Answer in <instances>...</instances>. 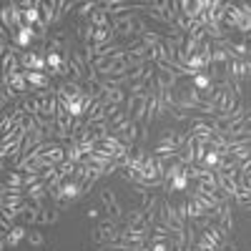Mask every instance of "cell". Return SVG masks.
Masks as SVG:
<instances>
[{
	"mask_svg": "<svg viewBox=\"0 0 251 251\" xmlns=\"http://www.w3.org/2000/svg\"><path fill=\"white\" fill-rule=\"evenodd\" d=\"M116 38H123V40H136L141 35V18L136 13H126L121 18H113V23H111Z\"/></svg>",
	"mask_w": 251,
	"mask_h": 251,
	"instance_id": "cell-1",
	"label": "cell"
},
{
	"mask_svg": "<svg viewBox=\"0 0 251 251\" xmlns=\"http://www.w3.org/2000/svg\"><path fill=\"white\" fill-rule=\"evenodd\" d=\"M158 224L166 226L171 234H178V231H183V228H188V224L178 214V208L171 201H166V199L161 201V208H158Z\"/></svg>",
	"mask_w": 251,
	"mask_h": 251,
	"instance_id": "cell-2",
	"label": "cell"
},
{
	"mask_svg": "<svg viewBox=\"0 0 251 251\" xmlns=\"http://www.w3.org/2000/svg\"><path fill=\"white\" fill-rule=\"evenodd\" d=\"M121 231H123L121 224H98V228L93 231V241L100 246L116 244V241H121Z\"/></svg>",
	"mask_w": 251,
	"mask_h": 251,
	"instance_id": "cell-3",
	"label": "cell"
},
{
	"mask_svg": "<svg viewBox=\"0 0 251 251\" xmlns=\"http://www.w3.org/2000/svg\"><path fill=\"white\" fill-rule=\"evenodd\" d=\"M100 203H103V208H106V211H108L113 219L123 221V216H126V208L121 206L118 196L111 191V188H100Z\"/></svg>",
	"mask_w": 251,
	"mask_h": 251,
	"instance_id": "cell-4",
	"label": "cell"
},
{
	"mask_svg": "<svg viewBox=\"0 0 251 251\" xmlns=\"http://www.w3.org/2000/svg\"><path fill=\"white\" fill-rule=\"evenodd\" d=\"M20 66H23V71H40V73H46L48 71V60L43 55H38L35 50H23V53H20Z\"/></svg>",
	"mask_w": 251,
	"mask_h": 251,
	"instance_id": "cell-5",
	"label": "cell"
},
{
	"mask_svg": "<svg viewBox=\"0 0 251 251\" xmlns=\"http://www.w3.org/2000/svg\"><path fill=\"white\" fill-rule=\"evenodd\" d=\"M60 196H63V203H73L83 196V183L78 178H66L60 183Z\"/></svg>",
	"mask_w": 251,
	"mask_h": 251,
	"instance_id": "cell-6",
	"label": "cell"
},
{
	"mask_svg": "<svg viewBox=\"0 0 251 251\" xmlns=\"http://www.w3.org/2000/svg\"><path fill=\"white\" fill-rule=\"evenodd\" d=\"M35 43H38V35H35V28H33V25H23V28H18V33L13 35V46H18V48L30 50Z\"/></svg>",
	"mask_w": 251,
	"mask_h": 251,
	"instance_id": "cell-7",
	"label": "cell"
},
{
	"mask_svg": "<svg viewBox=\"0 0 251 251\" xmlns=\"http://www.w3.org/2000/svg\"><path fill=\"white\" fill-rule=\"evenodd\" d=\"M60 5H63L60 0H50V3H40V13H43V20H46L48 25H58L60 20L66 18V15H63V10H60Z\"/></svg>",
	"mask_w": 251,
	"mask_h": 251,
	"instance_id": "cell-8",
	"label": "cell"
},
{
	"mask_svg": "<svg viewBox=\"0 0 251 251\" xmlns=\"http://www.w3.org/2000/svg\"><path fill=\"white\" fill-rule=\"evenodd\" d=\"M28 231H30V228L25 226V224H15L13 226V231L8 234V236H0V246H3V249H15L20 241H23V239H28Z\"/></svg>",
	"mask_w": 251,
	"mask_h": 251,
	"instance_id": "cell-9",
	"label": "cell"
},
{
	"mask_svg": "<svg viewBox=\"0 0 251 251\" xmlns=\"http://www.w3.org/2000/svg\"><path fill=\"white\" fill-rule=\"evenodd\" d=\"M23 75H25V80H28L30 91H46V88H53L48 73H40V71H23Z\"/></svg>",
	"mask_w": 251,
	"mask_h": 251,
	"instance_id": "cell-10",
	"label": "cell"
},
{
	"mask_svg": "<svg viewBox=\"0 0 251 251\" xmlns=\"http://www.w3.org/2000/svg\"><path fill=\"white\" fill-rule=\"evenodd\" d=\"M3 83H8V86H10L15 93H20V96H28V91H30L23 71H20V73H10V75H3Z\"/></svg>",
	"mask_w": 251,
	"mask_h": 251,
	"instance_id": "cell-11",
	"label": "cell"
},
{
	"mask_svg": "<svg viewBox=\"0 0 251 251\" xmlns=\"http://www.w3.org/2000/svg\"><path fill=\"white\" fill-rule=\"evenodd\" d=\"M25 196H28V201L35 203V206H46L43 201H46V196H48V183H46V181H40V183L25 188Z\"/></svg>",
	"mask_w": 251,
	"mask_h": 251,
	"instance_id": "cell-12",
	"label": "cell"
},
{
	"mask_svg": "<svg viewBox=\"0 0 251 251\" xmlns=\"http://www.w3.org/2000/svg\"><path fill=\"white\" fill-rule=\"evenodd\" d=\"M75 35L80 38V43L86 46V43H93V33H96V28L91 25V20H83V23H78L75 28Z\"/></svg>",
	"mask_w": 251,
	"mask_h": 251,
	"instance_id": "cell-13",
	"label": "cell"
},
{
	"mask_svg": "<svg viewBox=\"0 0 251 251\" xmlns=\"http://www.w3.org/2000/svg\"><path fill=\"white\" fill-rule=\"evenodd\" d=\"M191 86H194L199 93H203V91L216 88V83L211 80V75H208V73H199V75H194V78H191Z\"/></svg>",
	"mask_w": 251,
	"mask_h": 251,
	"instance_id": "cell-14",
	"label": "cell"
},
{
	"mask_svg": "<svg viewBox=\"0 0 251 251\" xmlns=\"http://www.w3.org/2000/svg\"><path fill=\"white\" fill-rule=\"evenodd\" d=\"M88 20H91V25H93V28H108V25H111V15L103 10V8H98Z\"/></svg>",
	"mask_w": 251,
	"mask_h": 251,
	"instance_id": "cell-15",
	"label": "cell"
},
{
	"mask_svg": "<svg viewBox=\"0 0 251 251\" xmlns=\"http://www.w3.org/2000/svg\"><path fill=\"white\" fill-rule=\"evenodd\" d=\"M33 249H43L46 246V236H43V231H38V228H33L30 226V231H28V239H25Z\"/></svg>",
	"mask_w": 251,
	"mask_h": 251,
	"instance_id": "cell-16",
	"label": "cell"
},
{
	"mask_svg": "<svg viewBox=\"0 0 251 251\" xmlns=\"http://www.w3.org/2000/svg\"><path fill=\"white\" fill-rule=\"evenodd\" d=\"M5 186H15V188H25V174L20 171H10L5 176Z\"/></svg>",
	"mask_w": 251,
	"mask_h": 251,
	"instance_id": "cell-17",
	"label": "cell"
},
{
	"mask_svg": "<svg viewBox=\"0 0 251 251\" xmlns=\"http://www.w3.org/2000/svg\"><path fill=\"white\" fill-rule=\"evenodd\" d=\"M0 18H3V28L15 35V23H13V15H10V3L3 5V10H0Z\"/></svg>",
	"mask_w": 251,
	"mask_h": 251,
	"instance_id": "cell-18",
	"label": "cell"
},
{
	"mask_svg": "<svg viewBox=\"0 0 251 251\" xmlns=\"http://www.w3.org/2000/svg\"><path fill=\"white\" fill-rule=\"evenodd\" d=\"M28 203V196H3V208H20Z\"/></svg>",
	"mask_w": 251,
	"mask_h": 251,
	"instance_id": "cell-19",
	"label": "cell"
},
{
	"mask_svg": "<svg viewBox=\"0 0 251 251\" xmlns=\"http://www.w3.org/2000/svg\"><path fill=\"white\" fill-rule=\"evenodd\" d=\"M20 93H15L10 86H8V83H3V96H0V103H3V108H8V103L10 100H15Z\"/></svg>",
	"mask_w": 251,
	"mask_h": 251,
	"instance_id": "cell-20",
	"label": "cell"
},
{
	"mask_svg": "<svg viewBox=\"0 0 251 251\" xmlns=\"http://www.w3.org/2000/svg\"><path fill=\"white\" fill-rule=\"evenodd\" d=\"M196 246H199V249H203V251H219V249H216V244H211V241H208L203 234L196 239Z\"/></svg>",
	"mask_w": 251,
	"mask_h": 251,
	"instance_id": "cell-21",
	"label": "cell"
},
{
	"mask_svg": "<svg viewBox=\"0 0 251 251\" xmlns=\"http://www.w3.org/2000/svg\"><path fill=\"white\" fill-rule=\"evenodd\" d=\"M219 251H239V249H236V244H234L231 239H226V241L219 246Z\"/></svg>",
	"mask_w": 251,
	"mask_h": 251,
	"instance_id": "cell-22",
	"label": "cell"
},
{
	"mask_svg": "<svg viewBox=\"0 0 251 251\" xmlns=\"http://www.w3.org/2000/svg\"><path fill=\"white\" fill-rule=\"evenodd\" d=\"M149 251H171V244H149Z\"/></svg>",
	"mask_w": 251,
	"mask_h": 251,
	"instance_id": "cell-23",
	"label": "cell"
},
{
	"mask_svg": "<svg viewBox=\"0 0 251 251\" xmlns=\"http://www.w3.org/2000/svg\"><path fill=\"white\" fill-rule=\"evenodd\" d=\"M98 214H100V208H96V206H88L86 208V216L88 219H98Z\"/></svg>",
	"mask_w": 251,
	"mask_h": 251,
	"instance_id": "cell-24",
	"label": "cell"
},
{
	"mask_svg": "<svg viewBox=\"0 0 251 251\" xmlns=\"http://www.w3.org/2000/svg\"><path fill=\"white\" fill-rule=\"evenodd\" d=\"M244 63H246V71H249V73H251V55H249V58H246V60H244Z\"/></svg>",
	"mask_w": 251,
	"mask_h": 251,
	"instance_id": "cell-25",
	"label": "cell"
},
{
	"mask_svg": "<svg viewBox=\"0 0 251 251\" xmlns=\"http://www.w3.org/2000/svg\"><path fill=\"white\" fill-rule=\"evenodd\" d=\"M146 251H149V249H146Z\"/></svg>",
	"mask_w": 251,
	"mask_h": 251,
	"instance_id": "cell-26",
	"label": "cell"
}]
</instances>
